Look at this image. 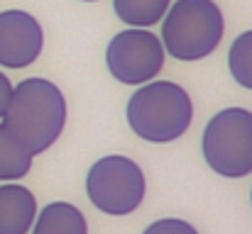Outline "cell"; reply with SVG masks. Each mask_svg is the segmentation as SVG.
Returning <instances> with one entry per match:
<instances>
[{
    "label": "cell",
    "instance_id": "8",
    "mask_svg": "<svg viewBox=\"0 0 252 234\" xmlns=\"http://www.w3.org/2000/svg\"><path fill=\"white\" fill-rule=\"evenodd\" d=\"M34 217L37 198L25 185H0V234H30Z\"/></svg>",
    "mask_w": 252,
    "mask_h": 234
},
{
    "label": "cell",
    "instance_id": "5",
    "mask_svg": "<svg viewBox=\"0 0 252 234\" xmlns=\"http://www.w3.org/2000/svg\"><path fill=\"white\" fill-rule=\"evenodd\" d=\"M147 193V181L142 168L120 154L98 158L86 176V195L105 215L123 217L135 212Z\"/></svg>",
    "mask_w": 252,
    "mask_h": 234
},
{
    "label": "cell",
    "instance_id": "11",
    "mask_svg": "<svg viewBox=\"0 0 252 234\" xmlns=\"http://www.w3.org/2000/svg\"><path fill=\"white\" fill-rule=\"evenodd\" d=\"M32 158L34 156L0 122V181H20L22 176H27L32 168Z\"/></svg>",
    "mask_w": 252,
    "mask_h": 234
},
{
    "label": "cell",
    "instance_id": "13",
    "mask_svg": "<svg viewBox=\"0 0 252 234\" xmlns=\"http://www.w3.org/2000/svg\"><path fill=\"white\" fill-rule=\"evenodd\" d=\"M142 234H198L196 227L186 220H176V217H164L152 222Z\"/></svg>",
    "mask_w": 252,
    "mask_h": 234
},
{
    "label": "cell",
    "instance_id": "3",
    "mask_svg": "<svg viewBox=\"0 0 252 234\" xmlns=\"http://www.w3.org/2000/svg\"><path fill=\"white\" fill-rule=\"evenodd\" d=\"M162 22V47L179 61L206 59L225 32L223 12L213 0H174Z\"/></svg>",
    "mask_w": 252,
    "mask_h": 234
},
{
    "label": "cell",
    "instance_id": "12",
    "mask_svg": "<svg viewBox=\"0 0 252 234\" xmlns=\"http://www.w3.org/2000/svg\"><path fill=\"white\" fill-rule=\"evenodd\" d=\"M228 69L238 85L252 90V29L243 32L228 52Z\"/></svg>",
    "mask_w": 252,
    "mask_h": 234
},
{
    "label": "cell",
    "instance_id": "7",
    "mask_svg": "<svg viewBox=\"0 0 252 234\" xmlns=\"http://www.w3.org/2000/svg\"><path fill=\"white\" fill-rule=\"evenodd\" d=\"M44 47L42 25L25 10L0 12V66L25 69L34 64Z\"/></svg>",
    "mask_w": 252,
    "mask_h": 234
},
{
    "label": "cell",
    "instance_id": "2",
    "mask_svg": "<svg viewBox=\"0 0 252 234\" xmlns=\"http://www.w3.org/2000/svg\"><path fill=\"white\" fill-rule=\"evenodd\" d=\"M130 130L152 144H169L193 122L191 95L171 80H150L132 93L125 107Z\"/></svg>",
    "mask_w": 252,
    "mask_h": 234
},
{
    "label": "cell",
    "instance_id": "1",
    "mask_svg": "<svg viewBox=\"0 0 252 234\" xmlns=\"http://www.w3.org/2000/svg\"><path fill=\"white\" fill-rule=\"evenodd\" d=\"M5 130L32 156L47 152L64 132L66 100L59 85L47 78H25L12 88L5 115Z\"/></svg>",
    "mask_w": 252,
    "mask_h": 234
},
{
    "label": "cell",
    "instance_id": "16",
    "mask_svg": "<svg viewBox=\"0 0 252 234\" xmlns=\"http://www.w3.org/2000/svg\"><path fill=\"white\" fill-rule=\"evenodd\" d=\"M250 200H252V193H250Z\"/></svg>",
    "mask_w": 252,
    "mask_h": 234
},
{
    "label": "cell",
    "instance_id": "10",
    "mask_svg": "<svg viewBox=\"0 0 252 234\" xmlns=\"http://www.w3.org/2000/svg\"><path fill=\"white\" fill-rule=\"evenodd\" d=\"M171 0H113L115 15L127 27H155L167 15Z\"/></svg>",
    "mask_w": 252,
    "mask_h": 234
},
{
    "label": "cell",
    "instance_id": "14",
    "mask_svg": "<svg viewBox=\"0 0 252 234\" xmlns=\"http://www.w3.org/2000/svg\"><path fill=\"white\" fill-rule=\"evenodd\" d=\"M10 98H12V83H10V78L5 74H0V117L5 115Z\"/></svg>",
    "mask_w": 252,
    "mask_h": 234
},
{
    "label": "cell",
    "instance_id": "15",
    "mask_svg": "<svg viewBox=\"0 0 252 234\" xmlns=\"http://www.w3.org/2000/svg\"><path fill=\"white\" fill-rule=\"evenodd\" d=\"M81 2H98V0H81Z\"/></svg>",
    "mask_w": 252,
    "mask_h": 234
},
{
    "label": "cell",
    "instance_id": "9",
    "mask_svg": "<svg viewBox=\"0 0 252 234\" xmlns=\"http://www.w3.org/2000/svg\"><path fill=\"white\" fill-rule=\"evenodd\" d=\"M32 234H88L84 212L71 203H49L34 217Z\"/></svg>",
    "mask_w": 252,
    "mask_h": 234
},
{
    "label": "cell",
    "instance_id": "4",
    "mask_svg": "<svg viewBox=\"0 0 252 234\" xmlns=\"http://www.w3.org/2000/svg\"><path fill=\"white\" fill-rule=\"evenodd\" d=\"M203 158L223 178H243L252 173V112L245 107H225L213 115L201 139Z\"/></svg>",
    "mask_w": 252,
    "mask_h": 234
},
{
    "label": "cell",
    "instance_id": "6",
    "mask_svg": "<svg viewBox=\"0 0 252 234\" xmlns=\"http://www.w3.org/2000/svg\"><path fill=\"white\" fill-rule=\"evenodd\" d=\"M105 66L110 76L125 85H142L164 66V47L162 39L142 27H130L118 32L105 49Z\"/></svg>",
    "mask_w": 252,
    "mask_h": 234
}]
</instances>
